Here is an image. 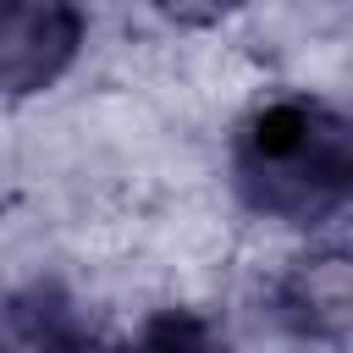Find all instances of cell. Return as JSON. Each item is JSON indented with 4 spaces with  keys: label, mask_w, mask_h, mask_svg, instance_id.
Returning <instances> with one entry per match:
<instances>
[{
    "label": "cell",
    "mask_w": 353,
    "mask_h": 353,
    "mask_svg": "<svg viewBox=\"0 0 353 353\" xmlns=\"http://www.w3.org/2000/svg\"><path fill=\"white\" fill-rule=\"evenodd\" d=\"M226 171L248 215L325 226L353 210V116L314 94H270L232 127Z\"/></svg>",
    "instance_id": "6da1fadb"
},
{
    "label": "cell",
    "mask_w": 353,
    "mask_h": 353,
    "mask_svg": "<svg viewBox=\"0 0 353 353\" xmlns=\"http://www.w3.org/2000/svg\"><path fill=\"white\" fill-rule=\"evenodd\" d=\"M270 320L298 342H353V248L314 243L292 254L270 281Z\"/></svg>",
    "instance_id": "7a4b0ae2"
},
{
    "label": "cell",
    "mask_w": 353,
    "mask_h": 353,
    "mask_svg": "<svg viewBox=\"0 0 353 353\" xmlns=\"http://www.w3.org/2000/svg\"><path fill=\"white\" fill-rule=\"evenodd\" d=\"M88 17L77 0H0V94L55 88L77 50Z\"/></svg>",
    "instance_id": "3957f363"
},
{
    "label": "cell",
    "mask_w": 353,
    "mask_h": 353,
    "mask_svg": "<svg viewBox=\"0 0 353 353\" xmlns=\"http://www.w3.org/2000/svg\"><path fill=\"white\" fill-rule=\"evenodd\" d=\"M0 353H99L77 298L39 276L0 298Z\"/></svg>",
    "instance_id": "277c9868"
},
{
    "label": "cell",
    "mask_w": 353,
    "mask_h": 353,
    "mask_svg": "<svg viewBox=\"0 0 353 353\" xmlns=\"http://www.w3.org/2000/svg\"><path fill=\"white\" fill-rule=\"evenodd\" d=\"M121 353H232V336L215 314L193 303H165L138 320V331L121 342Z\"/></svg>",
    "instance_id": "5b68a950"
},
{
    "label": "cell",
    "mask_w": 353,
    "mask_h": 353,
    "mask_svg": "<svg viewBox=\"0 0 353 353\" xmlns=\"http://www.w3.org/2000/svg\"><path fill=\"white\" fill-rule=\"evenodd\" d=\"M237 6H243V0H149V11H160V17L176 22V28H215V22H226Z\"/></svg>",
    "instance_id": "8992f818"
}]
</instances>
